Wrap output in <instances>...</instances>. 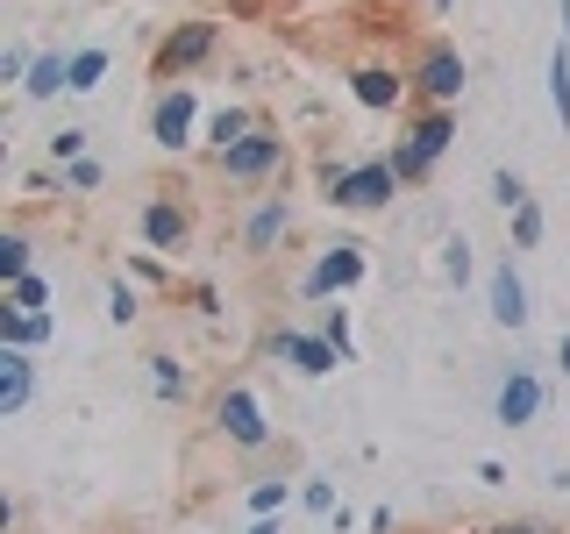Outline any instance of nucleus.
Returning a JSON list of instances; mask_svg holds the SVG:
<instances>
[{
	"mask_svg": "<svg viewBox=\"0 0 570 534\" xmlns=\"http://www.w3.org/2000/svg\"><path fill=\"white\" fill-rule=\"evenodd\" d=\"M278 228H285V200L257 207V214H249V249H272V243H278Z\"/></svg>",
	"mask_w": 570,
	"mask_h": 534,
	"instance_id": "obj_19",
	"label": "nucleus"
},
{
	"mask_svg": "<svg viewBox=\"0 0 570 534\" xmlns=\"http://www.w3.org/2000/svg\"><path fill=\"white\" fill-rule=\"evenodd\" d=\"M278 356L299 370V378H328V370L343 364V349H335L328 335H299V328H285V335H278Z\"/></svg>",
	"mask_w": 570,
	"mask_h": 534,
	"instance_id": "obj_4",
	"label": "nucleus"
},
{
	"mask_svg": "<svg viewBox=\"0 0 570 534\" xmlns=\"http://www.w3.org/2000/svg\"><path fill=\"white\" fill-rule=\"evenodd\" d=\"M350 86H356V100H364L371 115H392V107H400V93H406V79H392L385 65H364Z\"/></svg>",
	"mask_w": 570,
	"mask_h": 534,
	"instance_id": "obj_13",
	"label": "nucleus"
},
{
	"mask_svg": "<svg viewBox=\"0 0 570 534\" xmlns=\"http://www.w3.org/2000/svg\"><path fill=\"white\" fill-rule=\"evenodd\" d=\"M278 157H285V142H278V136H243L236 150H222V171H228V178H264V171L278 165Z\"/></svg>",
	"mask_w": 570,
	"mask_h": 534,
	"instance_id": "obj_8",
	"label": "nucleus"
},
{
	"mask_svg": "<svg viewBox=\"0 0 570 534\" xmlns=\"http://www.w3.org/2000/svg\"><path fill=\"white\" fill-rule=\"evenodd\" d=\"M249 506H257V521H272V513L285 506V485H257V492H249Z\"/></svg>",
	"mask_w": 570,
	"mask_h": 534,
	"instance_id": "obj_28",
	"label": "nucleus"
},
{
	"mask_svg": "<svg viewBox=\"0 0 570 534\" xmlns=\"http://www.w3.org/2000/svg\"><path fill=\"white\" fill-rule=\"evenodd\" d=\"M421 93L435 100V107H450L463 93V58L456 50H428V65H421Z\"/></svg>",
	"mask_w": 570,
	"mask_h": 534,
	"instance_id": "obj_10",
	"label": "nucleus"
},
{
	"mask_svg": "<svg viewBox=\"0 0 570 534\" xmlns=\"http://www.w3.org/2000/svg\"><path fill=\"white\" fill-rule=\"evenodd\" d=\"M222 435H228V442H243V449H264V442H272V427H264V406L249 399L243 385H236V392H222Z\"/></svg>",
	"mask_w": 570,
	"mask_h": 534,
	"instance_id": "obj_5",
	"label": "nucleus"
},
{
	"mask_svg": "<svg viewBox=\"0 0 570 534\" xmlns=\"http://www.w3.org/2000/svg\"><path fill=\"white\" fill-rule=\"evenodd\" d=\"M328 343H335V349H343V364H350V356H356V343H350V314H343V307H335V314H328Z\"/></svg>",
	"mask_w": 570,
	"mask_h": 534,
	"instance_id": "obj_29",
	"label": "nucleus"
},
{
	"mask_svg": "<svg viewBox=\"0 0 570 534\" xmlns=\"http://www.w3.org/2000/svg\"><path fill=\"white\" fill-rule=\"evenodd\" d=\"M356 278H364V249H356V243H335L328 257L307 271V285H299V293H307V299H328V293H350Z\"/></svg>",
	"mask_w": 570,
	"mask_h": 534,
	"instance_id": "obj_3",
	"label": "nucleus"
},
{
	"mask_svg": "<svg viewBox=\"0 0 570 534\" xmlns=\"http://www.w3.org/2000/svg\"><path fill=\"white\" fill-rule=\"evenodd\" d=\"M22 93L29 100H50V93H71V58L65 50H43V58L29 65V79H22Z\"/></svg>",
	"mask_w": 570,
	"mask_h": 534,
	"instance_id": "obj_14",
	"label": "nucleus"
},
{
	"mask_svg": "<svg viewBox=\"0 0 570 534\" xmlns=\"http://www.w3.org/2000/svg\"><path fill=\"white\" fill-rule=\"evenodd\" d=\"M249 534H285V527H278V521H257V527H249Z\"/></svg>",
	"mask_w": 570,
	"mask_h": 534,
	"instance_id": "obj_33",
	"label": "nucleus"
},
{
	"mask_svg": "<svg viewBox=\"0 0 570 534\" xmlns=\"http://www.w3.org/2000/svg\"><path fill=\"white\" fill-rule=\"evenodd\" d=\"M100 71H107V50H79V58H71V93H94Z\"/></svg>",
	"mask_w": 570,
	"mask_h": 534,
	"instance_id": "obj_21",
	"label": "nucleus"
},
{
	"mask_svg": "<svg viewBox=\"0 0 570 534\" xmlns=\"http://www.w3.org/2000/svg\"><path fill=\"white\" fill-rule=\"evenodd\" d=\"M492 320H499V328H528V285H521L513 264L492 271Z\"/></svg>",
	"mask_w": 570,
	"mask_h": 534,
	"instance_id": "obj_9",
	"label": "nucleus"
},
{
	"mask_svg": "<svg viewBox=\"0 0 570 534\" xmlns=\"http://www.w3.org/2000/svg\"><path fill=\"white\" fill-rule=\"evenodd\" d=\"M299 498H307V506H314V513H335V485H328V477H314V485H307V492H299Z\"/></svg>",
	"mask_w": 570,
	"mask_h": 534,
	"instance_id": "obj_31",
	"label": "nucleus"
},
{
	"mask_svg": "<svg viewBox=\"0 0 570 534\" xmlns=\"http://www.w3.org/2000/svg\"><path fill=\"white\" fill-rule=\"evenodd\" d=\"M50 335H58V320H50V314H14V307H0V343H8V349L50 343Z\"/></svg>",
	"mask_w": 570,
	"mask_h": 534,
	"instance_id": "obj_15",
	"label": "nucleus"
},
{
	"mask_svg": "<svg viewBox=\"0 0 570 534\" xmlns=\"http://www.w3.org/2000/svg\"><path fill=\"white\" fill-rule=\"evenodd\" d=\"M50 157H58V165H79V157H86V129H58V136H50Z\"/></svg>",
	"mask_w": 570,
	"mask_h": 534,
	"instance_id": "obj_26",
	"label": "nucleus"
},
{
	"mask_svg": "<svg viewBox=\"0 0 570 534\" xmlns=\"http://www.w3.org/2000/svg\"><path fill=\"white\" fill-rule=\"evenodd\" d=\"M142 236H150V249H178V243H186V214L165 207V200L142 207Z\"/></svg>",
	"mask_w": 570,
	"mask_h": 534,
	"instance_id": "obj_16",
	"label": "nucleus"
},
{
	"mask_svg": "<svg viewBox=\"0 0 570 534\" xmlns=\"http://www.w3.org/2000/svg\"><path fill=\"white\" fill-rule=\"evenodd\" d=\"M43 299H50V285H43V278H36V271L8 285V307H14V314H43Z\"/></svg>",
	"mask_w": 570,
	"mask_h": 534,
	"instance_id": "obj_20",
	"label": "nucleus"
},
{
	"mask_svg": "<svg viewBox=\"0 0 570 534\" xmlns=\"http://www.w3.org/2000/svg\"><path fill=\"white\" fill-rule=\"evenodd\" d=\"M207 50H214V22H186L178 36H165V50H157V71H165V79H178V71L200 65Z\"/></svg>",
	"mask_w": 570,
	"mask_h": 534,
	"instance_id": "obj_7",
	"label": "nucleus"
},
{
	"mask_svg": "<svg viewBox=\"0 0 570 534\" xmlns=\"http://www.w3.org/2000/svg\"><path fill=\"white\" fill-rule=\"evenodd\" d=\"M492 200L507 207V214H513V207H528V186H521V171H492Z\"/></svg>",
	"mask_w": 570,
	"mask_h": 534,
	"instance_id": "obj_23",
	"label": "nucleus"
},
{
	"mask_svg": "<svg viewBox=\"0 0 570 534\" xmlns=\"http://www.w3.org/2000/svg\"><path fill=\"white\" fill-rule=\"evenodd\" d=\"M463 271H471V249H463V236H456V243H450V278L463 285Z\"/></svg>",
	"mask_w": 570,
	"mask_h": 534,
	"instance_id": "obj_32",
	"label": "nucleus"
},
{
	"mask_svg": "<svg viewBox=\"0 0 570 534\" xmlns=\"http://www.w3.org/2000/svg\"><path fill=\"white\" fill-rule=\"evenodd\" d=\"M557 356H563V370H570V335H563V349H557Z\"/></svg>",
	"mask_w": 570,
	"mask_h": 534,
	"instance_id": "obj_35",
	"label": "nucleus"
},
{
	"mask_svg": "<svg viewBox=\"0 0 570 534\" xmlns=\"http://www.w3.org/2000/svg\"><path fill=\"white\" fill-rule=\"evenodd\" d=\"M534 414H542V378L513 370V378L499 385V399H492V421H499V427H528Z\"/></svg>",
	"mask_w": 570,
	"mask_h": 534,
	"instance_id": "obj_6",
	"label": "nucleus"
},
{
	"mask_svg": "<svg viewBox=\"0 0 570 534\" xmlns=\"http://www.w3.org/2000/svg\"><path fill=\"white\" fill-rule=\"evenodd\" d=\"M29 349H0V414H22V406H29Z\"/></svg>",
	"mask_w": 570,
	"mask_h": 534,
	"instance_id": "obj_12",
	"label": "nucleus"
},
{
	"mask_svg": "<svg viewBox=\"0 0 570 534\" xmlns=\"http://www.w3.org/2000/svg\"><path fill=\"white\" fill-rule=\"evenodd\" d=\"M392 192H400V171H392V165H356V171H335V192H328V200L371 214V207H385Z\"/></svg>",
	"mask_w": 570,
	"mask_h": 534,
	"instance_id": "obj_1",
	"label": "nucleus"
},
{
	"mask_svg": "<svg viewBox=\"0 0 570 534\" xmlns=\"http://www.w3.org/2000/svg\"><path fill=\"white\" fill-rule=\"evenodd\" d=\"M549 100H557V121H563V136H570V43L549 50Z\"/></svg>",
	"mask_w": 570,
	"mask_h": 534,
	"instance_id": "obj_17",
	"label": "nucleus"
},
{
	"mask_svg": "<svg viewBox=\"0 0 570 534\" xmlns=\"http://www.w3.org/2000/svg\"><path fill=\"white\" fill-rule=\"evenodd\" d=\"M450 136H456V121H450V107H435V115L414 129V142H406L400 157H392V171L400 178H428V165H435L442 150H450Z\"/></svg>",
	"mask_w": 570,
	"mask_h": 534,
	"instance_id": "obj_2",
	"label": "nucleus"
},
{
	"mask_svg": "<svg viewBox=\"0 0 570 534\" xmlns=\"http://www.w3.org/2000/svg\"><path fill=\"white\" fill-rule=\"evenodd\" d=\"M65 178H71V186H79V192H94V186H100L107 171L94 165V157H79V165H65Z\"/></svg>",
	"mask_w": 570,
	"mask_h": 534,
	"instance_id": "obj_27",
	"label": "nucleus"
},
{
	"mask_svg": "<svg viewBox=\"0 0 570 534\" xmlns=\"http://www.w3.org/2000/svg\"><path fill=\"white\" fill-rule=\"evenodd\" d=\"M150 129H157V142H165V150H178V142L193 136V93H186V86H178V93H165V100H157Z\"/></svg>",
	"mask_w": 570,
	"mask_h": 534,
	"instance_id": "obj_11",
	"label": "nucleus"
},
{
	"mask_svg": "<svg viewBox=\"0 0 570 534\" xmlns=\"http://www.w3.org/2000/svg\"><path fill=\"white\" fill-rule=\"evenodd\" d=\"M0 278H29V243L22 236H14V228H8V236H0Z\"/></svg>",
	"mask_w": 570,
	"mask_h": 534,
	"instance_id": "obj_22",
	"label": "nucleus"
},
{
	"mask_svg": "<svg viewBox=\"0 0 570 534\" xmlns=\"http://www.w3.org/2000/svg\"><path fill=\"white\" fill-rule=\"evenodd\" d=\"M243 136H249V115H243V107H222V115L207 121V142H214V150H236Z\"/></svg>",
	"mask_w": 570,
	"mask_h": 534,
	"instance_id": "obj_18",
	"label": "nucleus"
},
{
	"mask_svg": "<svg viewBox=\"0 0 570 534\" xmlns=\"http://www.w3.org/2000/svg\"><path fill=\"white\" fill-rule=\"evenodd\" d=\"M513 243H521V249H534V243H542V207H513Z\"/></svg>",
	"mask_w": 570,
	"mask_h": 534,
	"instance_id": "obj_24",
	"label": "nucleus"
},
{
	"mask_svg": "<svg viewBox=\"0 0 570 534\" xmlns=\"http://www.w3.org/2000/svg\"><path fill=\"white\" fill-rule=\"evenodd\" d=\"M150 385L165 392V399H178V392H186V370H178L171 356H150Z\"/></svg>",
	"mask_w": 570,
	"mask_h": 534,
	"instance_id": "obj_25",
	"label": "nucleus"
},
{
	"mask_svg": "<svg viewBox=\"0 0 570 534\" xmlns=\"http://www.w3.org/2000/svg\"><path fill=\"white\" fill-rule=\"evenodd\" d=\"M492 534H534V527H513V521H507V527H492Z\"/></svg>",
	"mask_w": 570,
	"mask_h": 534,
	"instance_id": "obj_34",
	"label": "nucleus"
},
{
	"mask_svg": "<svg viewBox=\"0 0 570 534\" xmlns=\"http://www.w3.org/2000/svg\"><path fill=\"white\" fill-rule=\"evenodd\" d=\"M107 314H115V320H136V293H129V285H107Z\"/></svg>",
	"mask_w": 570,
	"mask_h": 534,
	"instance_id": "obj_30",
	"label": "nucleus"
}]
</instances>
